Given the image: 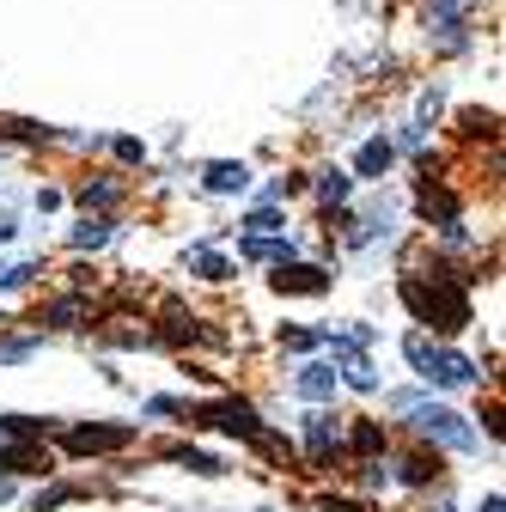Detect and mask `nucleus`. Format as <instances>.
I'll use <instances>...</instances> for the list:
<instances>
[{
    "instance_id": "nucleus-1",
    "label": "nucleus",
    "mask_w": 506,
    "mask_h": 512,
    "mask_svg": "<svg viewBox=\"0 0 506 512\" xmlns=\"http://www.w3.org/2000/svg\"><path fill=\"white\" fill-rule=\"evenodd\" d=\"M415 421H421L427 433H439L446 445H470V427H458V415H452V409H421Z\"/></svg>"
},
{
    "instance_id": "nucleus-2",
    "label": "nucleus",
    "mask_w": 506,
    "mask_h": 512,
    "mask_svg": "<svg viewBox=\"0 0 506 512\" xmlns=\"http://www.w3.org/2000/svg\"><path fill=\"white\" fill-rule=\"evenodd\" d=\"M244 183H250V171H244V165H226V159H220V165H208V189H220V196H232V189H244Z\"/></svg>"
},
{
    "instance_id": "nucleus-3",
    "label": "nucleus",
    "mask_w": 506,
    "mask_h": 512,
    "mask_svg": "<svg viewBox=\"0 0 506 512\" xmlns=\"http://www.w3.org/2000/svg\"><path fill=\"white\" fill-rule=\"evenodd\" d=\"M433 378H439V384H470L476 372H470L464 354H439V360H433Z\"/></svg>"
},
{
    "instance_id": "nucleus-4",
    "label": "nucleus",
    "mask_w": 506,
    "mask_h": 512,
    "mask_svg": "<svg viewBox=\"0 0 506 512\" xmlns=\"http://www.w3.org/2000/svg\"><path fill=\"white\" fill-rule=\"evenodd\" d=\"M299 391H305V397H330V391H336V372H330V366H305Z\"/></svg>"
},
{
    "instance_id": "nucleus-5",
    "label": "nucleus",
    "mask_w": 506,
    "mask_h": 512,
    "mask_svg": "<svg viewBox=\"0 0 506 512\" xmlns=\"http://www.w3.org/2000/svg\"><path fill=\"white\" fill-rule=\"evenodd\" d=\"M68 445H74V452H104V445H122V433H98V427H80Z\"/></svg>"
},
{
    "instance_id": "nucleus-6",
    "label": "nucleus",
    "mask_w": 506,
    "mask_h": 512,
    "mask_svg": "<svg viewBox=\"0 0 506 512\" xmlns=\"http://www.w3.org/2000/svg\"><path fill=\"white\" fill-rule=\"evenodd\" d=\"M385 165H391V141H366V147H360V171H366V177L385 171Z\"/></svg>"
},
{
    "instance_id": "nucleus-7",
    "label": "nucleus",
    "mask_w": 506,
    "mask_h": 512,
    "mask_svg": "<svg viewBox=\"0 0 506 512\" xmlns=\"http://www.w3.org/2000/svg\"><path fill=\"white\" fill-rule=\"evenodd\" d=\"M281 287H305V293H318V269H281Z\"/></svg>"
},
{
    "instance_id": "nucleus-8",
    "label": "nucleus",
    "mask_w": 506,
    "mask_h": 512,
    "mask_svg": "<svg viewBox=\"0 0 506 512\" xmlns=\"http://www.w3.org/2000/svg\"><path fill=\"white\" fill-rule=\"evenodd\" d=\"M275 226H281V220H275V208H257V214H250V232H257V238H263V232H275Z\"/></svg>"
}]
</instances>
